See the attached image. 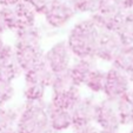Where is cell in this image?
Masks as SVG:
<instances>
[{
	"label": "cell",
	"instance_id": "f546056e",
	"mask_svg": "<svg viewBox=\"0 0 133 133\" xmlns=\"http://www.w3.org/2000/svg\"><path fill=\"white\" fill-rule=\"evenodd\" d=\"M123 1V6L126 10H132L133 8V0H121Z\"/></svg>",
	"mask_w": 133,
	"mask_h": 133
},
{
	"label": "cell",
	"instance_id": "4316f807",
	"mask_svg": "<svg viewBox=\"0 0 133 133\" xmlns=\"http://www.w3.org/2000/svg\"><path fill=\"white\" fill-rule=\"evenodd\" d=\"M23 1L30 5L38 15H43L50 4V0H23Z\"/></svg>",
	"mask_w": 133,
	"mask_h": 133
},
{
	"label": "cell",
	"instance_id": "1f68e13d",
	"mask_svg": "<svg viewBox=\"0 0 133 133\" xmlns=\"http://www.w3.org/2000/svg\"><path fill=\"white\" fill-rule=\"evenodd\" d=\"M98 133H119V131H106V130H99Z\"/></svg>",
	"mask_w": 133,
	"mask_h": 133
},
{
	"label": "cell",
	"instance_id": "d590c367",
	"mask_svg": "<svg viewBox=\"0 0 133 133\" xmlns=\"http://www.w3.org/2000/svg\"><path fill=\"white\" fill-rule=\"evenodd\" d=\"M46 133H54V132H52V131L50 130V131H47V132H46Z\"/></svg>",
	"mask_w": 133,
	"mask_h": 133
},
{
	"label": "cell",
	"instance_id": "836d02e7",
	"mask_svg": "<svg viewBox=\"0 0 133 133\" xmlns=\"http://www.w3.org/2000/svg\"><path fill=\"white\" fill-rule=\"evenodd\" d=\"M127 133H133V126H131V128H130V131H128Z\"/></svg>",
	"mask_w": 133,
	"mask_h": 133
},
{
	"label": "cell",
	"instance_id": "5b68a950",
	"mask_svg": "<svg viewBox=\"0 0 133 133\" xmlns=\"http://www.w3.org/2000/svg\"><path fill=\"white\" fill-rule=\"evenodd\" d=\"M132 83L127 78V75L120 70L111 66L106 71L105 86H104L103 94L106 99L116 101L121 96L131 92Z\"/></svg>",
	"mask_w": 133,
	"mask_h": 133
},
{
	"label": "cell",
	"instance_id": "5bb4252c",
	"mask_svg": "<svg viewBox=\"0 0 133 133\" xmlns=\"http://www.w3.org/2000/svg\"><path fill=\"white\" fill-rule=\"evenodd\" d=\"M15 43L19 45H28V46H41L43 33L41 30L37 25L23 27L14 32Z\"/></svg>",
	"mask_w": 133,
	"mask_h": 133
},
{
	"label": "cell",
	"instance_id": "8d00e7d4",
	"mask_svg": "<svg viewBox=\"0 0 133 133\" xmlns=\"http://www.w3.org/2000/svg\"><path fill=\"white\" fill-rule=\"evenodd\" d=\"M67 1H70V0H67Z\"/></svg>",
	"mask_w": 133,
	"mask_h": 133
},
{
	"label": "cell",
	"instance_id": "f1b7e54d",
	"mask_svg": "<svg viewBox=\"0 0 133 133\" xmlns=\"http://www.w3.org/2000/svg\"><path fill=\"white\" fill-rule=\"evenodd\" d=\"M21 0H0V7H7V6H14Z\"/></svg>",
	"mask_w": 133,
	"mask_h": 133
},
{
	"label": "cell",
	"instance_id": "7a4b0ae2",
	"mask_svg": "<svg viewBox=\"0 0 133 133\" xmlns=\"http://www.w3.org/2000/svg\"><path fill=\"white\" fill-rule=\"evenodd\" d=\"M50 131L47 114V103L25 101L19 110L15 125L17 133H46Z\"/></svg>",
	"mask_w": 133,
	"mask_h": 133
},
{
	"label": "cell",
	"instance_id": "8fae6325",
	"mask_svg": "<svg viewBox=\"0 0 133 133\" xmlns=\"http://www.w3.org/2000/svg\"><path fill=\"white\" fill-rule=\"evenodd\" d=\"M97 67L96 59H73L71 67L68 68L71 78L78 88L84 86L88 74Z\"/></svg>",
	"mask_w": 133,
	"mask_h": 133
},
{
	"label": "cell",
	"instance_id": "d4e9b609",
	"mask_svg": "<svg viewBox=\"0 0 133 133\" xmlns=\"http://www.w3.org/2000/svg\"><path fill=\"white\" fill-rule=\"evenodd\" d=\"M15 90L13 83L0 79V107L7 106L8 103L14 98Z\"/></svg>",
	"mask_w": 133,
	"mask_h": 133
},
{
	"label": "cell",
	"instance_id": "30bf717a",
	"mask_svg": "<svg viewBox=\"0 0 133 133\" xmlns=\"http://www.w3.org/2000/svg\"><path fill=\"white\" fill-rule=\"evenodd\" d=\"M47 114L50 130L54 133H61L72 128V116L70 111L53 107L47 103Z\"/></svg>",
	"mask_w": 133,
	"mask_h": 133
},
{
	"label": "cell",
	"instance_id": "9c48e42d",
	"mask_svg": "<svg viewBox=\"0 0 133 133\" xmlns=\"http://www.w3.org/2000/svg\"><path fill=\"white\" fill-rule=\"evenodd\" d=\"M14 55L17 65L21 73H25L44 61V51L41 46H28L14 44Z\"/></svg>",
	"mask_w": 133,
	"mask_h": 133
},
{
	"label": "cell",
	"instance_id": "603a6c76",
	"mask_svg": "<svg viewBox=\"0 0 133 133\" xmlns=\"http://www.w3.org/2000/svg\"><path fill=\"white\" fill-rule=\"evenodd\" d=\"M47 87L38 84H25L23 90V96L25 101L28 103H40L45 101Z\"/></svg>",
	"mask_w": 133,
	"mask_h": 133
},
{
	"label": "cell",
	"instance_id": "e575fe53",
	"mask_svg": "<svg viewBox=\"0 0 133 133\" xmlns=\"http://www.w3.org/2000/svg\"><path fill=\"white\" fill-rule=\"evenodd\" d=\"M131 96H132V98H133V88L131 90Z\"/></svg>",
	"mask_w": 133,
	"mask_h": 133
},
{
	"label": "cell",
	"instance_id": "7c38bea8",
	"mask_svg": "<svg viewBox=\"0 0 133 133\" xmlns=\"http://www.w3.org/2000/svg\"><path fill=\"white\" fill-rule=\"evenodd\" d=\"M53 73L50 68L47 67L44 61L40 64H38L30 71L23 73L24 77V83L25 84H38V85L45 86V87L50 88L51 83L53 79Z\"/></svg>",
	"mask_w": 133,
	"mask_h": 133
},
{
	"label": "cell",
	"instance_id": "9a60e30c",
	"mask_svg": "<svg viewBox=\"0 0 133 133\" xmlns=\"http://www.w3.org/2000/svg\"><path fill=\"white\" fill-rule=\"evenodd\" d=\"M116 108L121 126H133V98L130 93H126L116 101Z\"/></svg>",
	"mask_w": 133,
	"mask_h": 133
},
{
	"label": "cell",
	"instance_id": "8992f818",
	"mask_svg": "<svg viewBox=\"0 0 133 133\" xmlns=\"http://www.w3.org/2000/svg\"><path fill=\"white\" fill-rule=\"evenodd\" d=\"M94 125L99 130L106 131H119L121 127L117 113L116 104L110 99L104 98L97 101L96 114H94Z\"/></svg>",
	"mask_w": 133,
	"mask_h": 133
},
{
	"label": "cell",
	"instance_id": "44dd1931",
	"mask_svg": "<svg viewBox=\"0 0 133 133\" xmlns=\"http://www.w3.org/2000/svg\"><path fill=\"white\" fill-rule=\"evenodd\" d=\"M19 110L20 108H14L10 106L0 107V132L15 130Z\"/></svg>",
	"mask_w": 133,
	"mask_h": 133
},
{
	"label": "cell",
	"instance_id": "3957f363",
	"mask_svg": "<svg viewBox=\"0 0 133 133\" xmlns=\"http://www.w3.org/2000/svg\"><path fill=\"white\" fill-rule=\"evenodd\" d=\"M77 15L74 8L67 0H50L43 17L51 30H61L66 27Z\"/></svg>",
	"mask_w": 133,
	"mask_h": 133
},
{
	"label": "cell",
	"instance_id": "83f0119b",
	"mask_svg": "<svg viewBox=\"0 0 133 133\" xmlns=\"http://www.w3.org/2000/svg\"><path fill=\"white\" fill-rule=\"evenodd\" d=\"M98 131H99V128L94 124H90V125L73 128V133H98Z\"/></svg>",
	"mask_w": 133,
	"mask_h": 133
},
{
	"label": "cell",
	"instance_id": "2e32d148",
	"mask_svg": "<svg viewBox=\"0 0 133 133\" xmlns=\"http://www.w3.org/2000/svg\"><path fill=\"white\" fill-rule=\"evenodd\" d=\"M112 66L125 73L133 84V45L123 46L117 58L112 63Z\"/></svg>",
	"mask_w": 133,
	"mask_h": 133
},
{
	"label": "cell",
	"instance_id": "4dcf8cb0",
	"mask_svg": "<svg viewBox=\"0 0 133 133\" xmlns=\"http://www.w3.org/2000/svg\"><path fill=\"white\" fill-rule=\"evenodd\" d=\"M6 26H5V24H4V21H3V19H1V17H0V35L3 37V34L6 32Z\"/></svg>",
	"mask_w": 133,
	"mask_h": 133
},
{
	"label": "cell",
	"instance_id": "52a82bcc",
	"mask_svg": "<svg viewBox=\"0 0 133 133\" xmlns=\"http://www.w3.org/2000/svg\"><path fill=\"white\" fill-rule=\"evenodd\" d=\"M123 43L120 41L116 32L100 31L94 59L112 65V63L117 58V55L123 48Z\"/></svg>",
	"mask_w": 133,
	"mask_h": 133
},
{
	"label": "cell",
	"instance_id": "6da1fadb",
	"mask_svg": "<svg viewBox=\"0 0 133 133\" xmlns=\"http://www.w3.org/2000/svg\"><path fill=\"white\" fill-rule=\"evenodd\" d=\"M100 30L91 18L80 19L70 28L66 44L75 59H94Z\"/></svg>",
	"mask_w": 133,
	"mask_h": 133
},
{
	"label": "cell",
	"instance_id": "ba28073f",
	"mask_svg": "<svg viewBox=\"0 0 133 133\" xmlns=\"http://www.w3.org/2000/svg\"><path fill=\"white\" fill-rule=\"evenodd\" d=\"M97 100L93 96H81L80 100L75 104L71 111L72 116V130L85 125L94 124Z\"/></svg>",
	"mask_w": 133,
	"mask_h": 133
},
{
	"label": "cell",
	"instance_id": "d6a6232c",
	"mask_svg": "<svg viewBox=\"0 0 133 133\" xmlns=\"http://www.w3.org/2000/svg\"><path fill=\"white\" fill-rule=\"evenodd\" d=\"M0 133H17L15 130H12V131H6V132H0Z\"/></svg>",
	"mask_w": 133,
	"mask_h": 133
},
{
	"label": "cell",
	"instance_id": "e0dca14e",
	"mask_svg": "<svg viewBox=\"0 0 133 133\" xmlns=\"http://www.w3.org/2000/svg\"><path fill=\"white\" fill-rule=\"evenodd\" d=\"M125 12L121 0H97L94 13L106 18H121Z\"/></svg>",
	"mask_w": 133,
	"mask_h": 133
},
{
	"label": "cell",
	"instance_id": "4fadbf2b",
	"mask_svg": "<svg viewBox=\"0 0 133 133\" xmlns=\"http://www.w3.org/2000/svg\"><path fill=\"white\" fill-rule=\"evenodd\" d=\"M80 98H81L80 90L78 87H74L70 91H66V92L52 93L48 104L51 106H53V107L71 112L72 108L75 106V104L80 100Z\"/></svg>",
	"mask_w": 133,
	"mask_h": 133
},
{
	"label": "cell",
	"instance_id": "cb8c5ba5",
	"mask_svg": "<svg viewBox=\"0 0 133 133\" xmlns=\"http://www.w3.org/2000/svg\"><path fill=\"white\" fill-rule=\"evenodd\" d=\"M0 17H1L4 24H5L6 30H10V31H12V32H15V31L21 28L20 23H19V19H18L17 13H15L13 6L0 7Z\"/></svg>",
	"mask_w": 133,
	"mask_h": 133
},
{
	"label": "cell",
	"instance_id": "277c9868",
	"mask_svg": "<svg viewBox=\"0 0 133 133\" xmlns=\"http://www.w3.org/2000/svg\"><path fill=\"white\" fill-rule=\"evenodd\" d=\"M44 63L53 74L68 71L73 63V55L65 39L54 43L46 52H44Z\"/></svg>",
	"mask_w": 133,
	"mask_h": 133
},
{
	"label": "cell",
	"instance_id": "484cf974",
	"mask_svg": "<svg viewBox=\"0 0 133 133\" xmlns=\"http://www.w3.org/2000/svg\"><path fill=\"white\" fill-rule=\"evenodd\" d=\"M70 3L75 13H87L91 15L96 11L97 0H70Z\"/></svg>",
	"mask_w": 133,
	"mask_h": 133
},
{
	"label": "cell",
	"instance_id": "ffe728a7",
	"mask_svg": "<svg viewBox=\"0 0 133 133\" xmlns=\"http://www.w3.org/2000/svg\"><path fill=\"white\" fill-rule=\"evenodd\" d=\"M13 7H14V11H15V13H17V17H18V19H19L21 28L27 27V26L37 25L35 23H37L38 14L25 1L21 0L20 3H18L17 5H14Z\"/></svg>",
	"mask_w": 133,
	"mask_h": 133
},
{
	"label": "cell",
	"instance_id": "d6986e66",
	"mask_svg": "<svg viewBox=\"0 0 133 133\" xmlns=\"http://www.w3.org/2000/svg\"><path fill=\"white\" fill-rule=\"evenodd\" d=\"M106 79V71L96 67L88 74L87 79L84 83V86L93 94H100L104 91Z\"/></svg>",
	"mask_w": 133,
	"mask_h": 133
},
{
	"label": "cell",
	"instance_id": "7402d4cb",
	"mask_svg": "<svg viewBox=\"0 0 133 133\" xmlns=\"http://www.w3.org/2000/svg\"><path fill=\"white\" fill-rule=\"evenodd\" d=\"M74 87H77V86H75L74 83H73L68 71L53 75L52 83H51V86H50L51 92L52 93L66 92V91H70Z\"/></svg>",
	"mask_w": 133,
	"mask_h": 133
},
{
	"label": "cell",
	"instance_id": "ac0fdd59",
	"mask_svg": "<svg viewBox=\"0 0 133 133\" xmlns=\"http://www.w3.org/2000/svg\"><path fill=\"white\" fill-rule=\"evenodd\" d=\"M116 33L124 46L133 45V8L124 12L120 25Z\"/></svg>",
	"mask_w": 133,
	"mask_h": 133
}]
</instances>
